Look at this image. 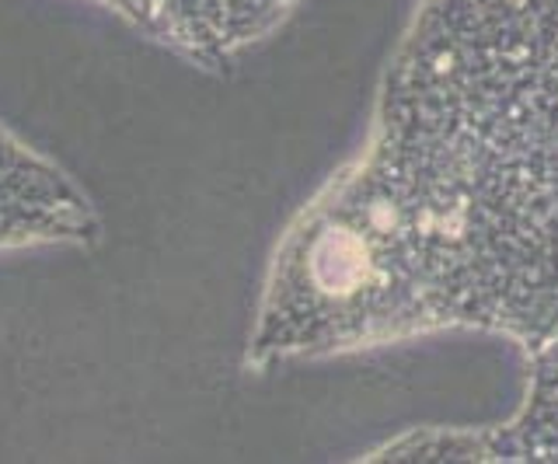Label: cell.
Segmentation results:
<instances>
[{
    "label": "cell",
    "mask_w": 558,
    "mask_h": 464,
    "mask_svg": "<svg viewBox=\"0 0 558 464\" xmlns=\"http://www.w3.org/2000/svg\"><path fill=\"white\" fill-rule=\"evenodd\" d=\"M95 203L66 171L0 119V255L25 248H92Z\"/></svg>",
    "instance_id": "4"
},
{
    "label": "cell",
    "mask_w": 558,
    "mask_h": 464,
    "mask_svg": "<svg viewBox=\"0 0 558 464\" xmlns=\"http://www.w3.org/2000/svg\"><path fill=\"white\" fill-rule=\"evenodd\" d=\"M199 71L223 74L266 46L307 0H87Z\"/></svg>",
    "instance_id": "2"
},
{
    "label": "cell",
    "mask_w": 558,
    "mask_h": 464,
    "mask_svg": "<svg viewBox=\"0 0 558 464\" xmlns=\"http://www.w3.org/2000/svg\"><path fill=\"white\" fill-rule=\"evenodd\" d=\"M527 359L517 412L488 426H423L374 447L363 461H558V339Z\"/></svg>",
    "instance_id": "3"
},
{
    "label": "cell",
    "mask_w": 558,
    "mask_h": 464,
    "mask_svg": "<svg viewBox=\"0 0 558 464\" xmlns=\"http://www.w3.org/2000/svg\"><path fill=\"white\" fill-rule=\"evenodd\" d=\"M342 168L429 335L558 339V0H415Z\"/></svg>",
    "instance_id": "1"
}]
</instances>
